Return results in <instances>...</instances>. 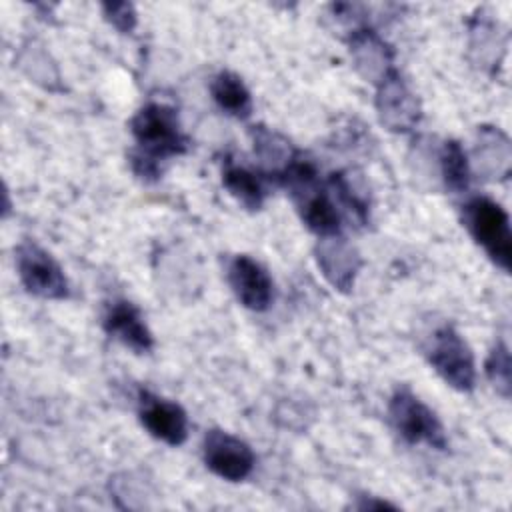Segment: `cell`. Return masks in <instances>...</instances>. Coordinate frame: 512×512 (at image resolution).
<instances>
[{"instance_id":"1","label":"cell","mask_w":512,"mask_h":512,"mask_svg":"<svg viewBox=\"0 0 512 512\" xmlns=\"http://www.w3.org/2000/svg\"><path fill=\"white\" fill-rule=\"evenodd\" d=\"M130 132L136 140L130 164L136 176L144 180H156L162 174V164L184 154L188 148V138L182 132L178 112L164 102L144 104L132 116Z\"/></svg>"},{"instance_id":"2","label":"cell","mask_w":512,"mask_h":512,"mask_svg":"<svg viewBox=\"0 0 512 512\" xmlns=\"http://www.w3.org/2000/svg\"><path fill=\"white\" fill-rule=\"evenodd\" d=\"M462 222L486 256L502 272H510L512 232L508 212L488 196H474L462 206Z\"/></svg>"},{"instance_id":"3","label":"cell","mask_w":512,"mask_h":512,"mask_svg":"<svg viewBox=\"0 0 512 512\" xmlns=\"http://www.w3.org/2000/svg\"><path fill=\"white\" fill-rule=\"evenodd\" d=\"M434 372L454 390L470 392L476 384V364L468 342L452 324L438 326L424 348Z\"/></svg>"},{"instance_id":"4","label":"cell","mask_w":512,"mask_h":512,"mask_svg":"<svg viewBox=\"0 0 512 512\" xmlns=\"http://www.w3.org/2000/svg\"><path fill=\"white\" fill-rule=\"evenodd\" d=\"M388 420L396 434L408 444H426L444 450L448 440L436 412L410 388H396L388 400Z\"/></svg>"},{"instance_id":"5","label":"cell","mask_w":512,"mask_h":512,"mask_svg":"<svg viewBox=\"0 0 512 512\" xmlns=\"http://www.w3.org/2000/svg\"><path fill=\"white\" fill-rule=\"evenodd\" d=\"M16 270L26 292L44 300H64L68 296V280L62 266L36 242L24 240L14 250Z\"/></svg>"},{"instance_id":"6","label":"cell","mask_w":512,"mask_h":512,"mask_svg":"<svg viewBox=\"0 0 512 512\" xmlns=\"http://www.w3.org/2000/svg\"><path fill=\"white\" fill-rule=\"evenodd\" d=\"M380 124L396 134H406L416 128L422 116L420 102L398 70L390 72L378 86L374 98Z\"/></svg>"},{"instance_id":"7","label":"cell","mask_w":512,"mask_h":512,"mask_svg":"<svg viewBox=\"0 0 512 512\" xmlns=\"http://www.w3.org/2000/svg\"><path fill=\"white\" fill-rule=\"evenodd\" d=\"M202 456L206 468L228 482L246 480L256 464L252 448L242 438L218 428L208 430L204 436Z\"/></svg>"},{"instance_id":"8","label":"cell","mask_w":512,"mask_h":512,"mask_svg":"<svg viewBox=\"0 0 512 512\" xmlns=\"http://www.w3.org/2000/svg\"><path fill=\"white\" fill-rule=\"evenodd\" d=\"M314 258L322 276L334 290L348 294L354 288L362 268V256L340 232L320 236L314 246Z\"/></svg>"},{"instance_id":"9","label":"cell","mask_w":512,"mask_h":512,"mask_svg":"<svg viewBox=\"0 0 512 512\" xmlns=\"http://www.w3.org/2000/svg\"><path fill=\"white\" fill-rule=\"evenodd\" d=\"M226 276L236 300L244 308L252 312H264L270 308L274 300V282L258 260L248 254H236L228 262Z\"/></svg>"},{"instance_id":"10","label":"cell","mask_w":512,"mask_h":512,"mask_svg":"<svg viewBox=\"0 0 512 512\" xmlns=\"http://www.w3.org/2000/svg\"><path fill=\"white\" fill-rule=\"evenodd\" d=\"M138 418L150 436L168 446H180L188 438V416L184 408L148 390H140L138 394Z\"/></svg>"},{"instance_id":"11","label":"cell","mask_w":512,"mask_h":512,"mask_svg":"<svg viewBox=\"0 0 512 512\" xmlns=\"http://www.w3.org/2000/svg\"><path fill=\"white\" fill-rule=\"evenodd\" d=\"M348 48L356 72L374 86L396 70L392 46L368 26L348 36Z\"/></svg>"},{"instance_id":"12","label":"cell","mask_w":512,"mask_h":512,"mask_svg":"<svg viewBox=\"0 0 512 512\" xmlns=\"http://www.w3.org/2000/svg\"><path fill=\"white\" fill-rule=\"evenodd\" d=\"M470 170L488 182H502L512 170V144L498 126H478Z\"/></svg>"},{"instance_id":"13","label":"cell","mask_w":512,"mask_h":512,"mask_svg":"<svg viewBox=\"0 0 512 512\" xmlns=\"http://www.w3.org/2000/svg\"><path fill=\"white\" fill-rule=\"evenodd\" d=\"M102 326L108 336L136 354H146L154 348V336L144 322L142 312L128 300H114L108 304Z\"/></svg>"},{"instance_id":"14","label":"cell","mask_w":512,"mask_h":512,"mask_svg":"<svg viewBox=\"0 0 512 512\" xmlns=\"http://www.w3.org/2000/svg\"><path fill=\"white\" fill-rule=\"evenodd\" d=\"M250 138H252V150L258 160V166L270 178L280 180V176L298 158V152L294 150L292 142L280 132L264 124L250 126Z\"/></svg>"},{"instance_id":"15","label":"cell","mask_w":512,"mask_h":512,"mask_svg":"<svg viewBox=\"0 0 512 512\" xmlns=\"http://www.w3.org/2000/svg\"><path fill=\"white\" fill-rule=\"evenodd\" d=\"M470 56L474 66L482 70H494L506 52V34L500 30L498 20H492L484 10L470 22Z\"/></svg>"},{"instance_id":"16","label":"cell","mask_w":512,"mask_h":512,"mask_svg":"<svg viewBox=\"0 0 512 512\" xmlns=\"http://www.w3.org/2000/svg\"><path fill=\"white\" fill-rule=\"evenodd\" d=\"M222 186L240 206L250 212L260 210L268 196L262 176L244 164H236L234 160H226L222 164Z\"/></svg>"},{"instance_id":"17","label":"cell","mask_w":512,"mask_h":512,"mask_svg":"<svg viewBox=\"0 0 512 512\" xmlns=\"http://www.w3.org/2000/svg\"><path fill=\"white\" fill-rule=\"evenodd\" d=\"M210 94L216 102V106L238 120H246L252 114V96L250 90L246 88L244 80L230 72V70H222L218 72L212 82H210Z\"/></svg>"},{"instance_id":"18","label":"cell","mask_w":512,"mask_h":512,"mask_svg":"<svg viewBox=\"0 0 512 512\" xmlns=\"http://www.w3.org/2000/svg\"><path fill=\"white\" fill-rule=\"evenodd\" d=\"M438 172L442 178V184L452 194H462L468 190L472 180L470 160L458 140H446L442 142L438 150Z\"/></svg>"},{"instance_id":"19","label":"cell","mask_w":512,"mask_h":512,"mask_svg":"<svg viewBox=\"0 0 512 512\" xmlns=\"http://www.w3.org/2000/svg\"><path fill=\"white\" fill-rule=\"evenodd\" d=\"M18 66L22 72L40 84L46 90H60V74L56 64L50 60V54L44 46L36 42H28L18 56Z\"/></svg>"},{"instance_id":"20","label":"cell","mask_w":512,"mask_h":512,"mask_svg":"<svg viewBox=\"0 0 512 512\" xmlns=\"http://www.w3.org/2000/svg\"><path fill=\"white\" fill-rule=\"evenodd\" d=\"M486 378L494 386V390L502 398H510V388H512V368H510V352L506 342H496L494 348L490 350L486 364H484Z\"/></svg>"},{"instance_id":"21","label":"cell","mask_w":512,"mask_h":512,"mask_svg":"<svg viewBox=\"0 0 512 512\" xmlns=\"http://www.w3.org/2000/svg\"><path fill=\"white\" fill-rule=\"evenodd\" d=\"M104 18L122 34H130L136 28L138 14L130 2H106L100 6Z\"/></svg>"},{"instance_id":"22","label":"cell","mask_w":512,"mask_h":512,"mask_svg":"<svg viewBox=\"0 0 512 512\" xmlns=\"http://www.w3.org/2000/svg\"><path fill=\"white\" fill-rule=\"evenodd\" d=\"M356 508L360 510H370V508H396L394 504L386 502V500H374V498H366V496H360V502L356 504Z\"/></svg>"}]
</instances>
